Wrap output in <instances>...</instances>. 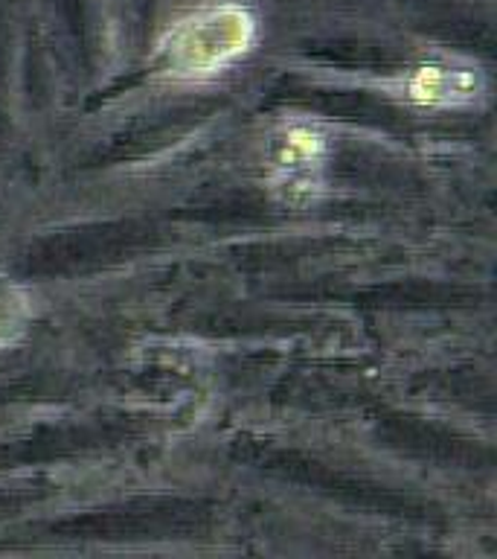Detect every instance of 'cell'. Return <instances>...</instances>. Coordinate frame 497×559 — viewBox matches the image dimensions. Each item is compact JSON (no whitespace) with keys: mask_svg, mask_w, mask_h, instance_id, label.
Wrapping results in <instances>:
<instances>
[{"mask_svg":"<svg viewBox=\"0 0 497 559\" xmlns=\"http://www.w3.org/2000/svg\"><path fill=\"white\" fill-rule=\"evenodd\" d=\"M253 38L256 21L242 3H216L178 21L160 41V59L172 76L204 79L242 59Z\"/></svg>","mask_w":497,"mask_h":559,"instance_id":"1","label":"cell"},{"mask_svg":"<svg viewBox=\"0 0 497 559\" xmlns=\"http://www.w3.org/2000/svg\"><path fill=\"white\" fill-rule=\"evenodd\" d=\"M323 157H326V140L312 126H294L274 143V173L288 192H308L317 183Z\"/></svg>","mask_w":497,"mask_h":559,"instance_id":"2","label":"cell"},{"mask_svg":"<svg viewBox=\"0 0 497 559\" xmlns=\"http://www.w3.org/2000/svg\"><path fill=\"white\" fill-rule=\"evenodd\" d=\"M480 76L474 70L460 68H419L410 79V99L422 105H465L477 99Z\"/></svg>","mask_w":497,"mask_h":559,"instance_id":"3","label":"cell"},{"mask_svg":"<svg viewBox=\"0 0 497 559\" xmlns=\"http://www.w3.org/2000/svg\"><path fill=\"white\" fill-rule=\"evenodd\" d=\"M24 314H26L24 297L17 295L12 286H7V283H0V344L12 338V335L21 330Z\"/></svg>","mask_w":497,"mask_h":559,"instance_id":"4","label":"cell"}]
</instances>
